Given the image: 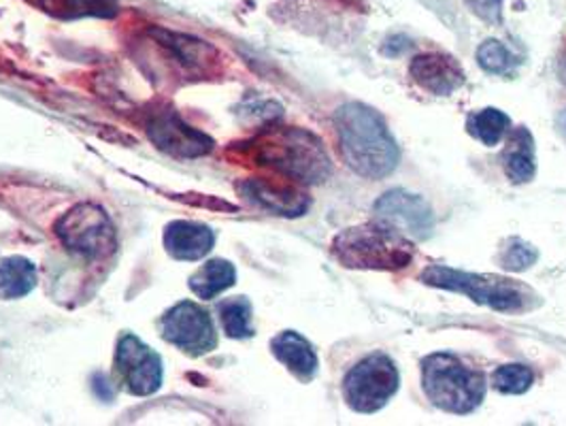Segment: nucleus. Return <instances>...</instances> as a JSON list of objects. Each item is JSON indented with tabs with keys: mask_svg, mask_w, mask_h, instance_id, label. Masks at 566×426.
<instances>
[{
	"mask_svg": "<svg viewBox=\"0 0 566 426\" xmlns=\"http://www.w3.org/2000/svg\"><path fill=\"white\" fill-rule=\"evenodd\" d=\"M375 214L381 225L395 228L400 235H411L413 239H426L432 227V209L422 197L407 190H390L375 202Z\"/></svg>",
	"mask_w": 566,
	"mask_h": 426,
	"instance_id": "obj_12",
	"label": "nucleus"
},
{
	"mask_svg": "<svg viewBox=\"0 0 566 426\" xmlns=\"http://www.w3.org/2000/svg\"><path fill=\"white\" fill-rule=\"evenodd\" d=\"M537 258L538 252L531 243L522 239H513L501 260H503V267L510 271H526L537 262Z\"/></svg>",
	"mask_w": 566,
	"mask_h": 426,
	"instance_id": "obj_25",
	"label": "nucleus"
},
{
	"mask_svg": "<svg viewBox=\"0 0 566 426\" xmlns=\"http://www.w3.org/2000/svg\"><path fill=\"white\" fill-rule=\"evenodd\" d=\"M492 382L503 395H524L533 386L535 373L526 365H503L494 371Z\"/></svg>",
	"mask_w": 566,
	"mask_h": 426,
	"instance_id": "obj_23",
	"label": "nucleus"
},
{
	"mask_svg": "<svg viewBox=\"0 0 566 426\" xmlns=\"http://www.w3.org/2000/svg\"><path fill=\"white\" fill-rule=\"evenodd\" d=\"M62 246L85 258H109L117 250V230L109 214L94 202H80L54 225Z\"/></svg>",
	"mask_w": 566,
	"mask_h": 426,
	"instance_id": "obj_6",
	"label": "nucleus"
},
{
	"mask_svg": "<svg viewBox=\"0 0 566 426\" xmlns=\"http://www.w3.org/2000/svg\"><path fill=\"white\" fill-rule=\"evenodd\" d=\"M163 337L190 356H202L216 350L218 333L207 310L192 301H181L165 313Z\"/></svg>",
	"mask_w": 566,
	"mask_h": 426,
	"instance_id": "obj_9",
	"label": "nucleus"
},
{
	"mask_svg": "<svg viewBox=\"0 0 566 426\" xmlns=\"http://www.w3.org/2000/svg\"><path fill=\"white\" fill-rule=\"evenodd\" d=\"M222 329L230 340H248L254 335L252 326V303L245 297L224 299L218 305Z\"/></svg>",
	"mask_w": 566,
	"mask_h": 426,
	"instance_id": "obj_22",
	"label": "nucleus"
},
{
	"mask_svg": "<svg viewBox=\"0 0 566 426\" xmlns=\"http://www.w3.org/2000/svg\"><path fill=\"white\" fill-rule=\"evenodd\" d=\"M39 4L60 20L114 18L119 11L117 0H39Z\"/></svg>",
	"mask_w": 566,
	"mask_h": 426,
	"instance_id": "obj_20",
	"label": "nucleus"
},
{
	"mask_svg": "<svg viewBox=\"0 0 566 426\" xmlns=\"http://www.w3.org/2000/svg\"><path fill=\"white\" fill-rule=\"evenodd\" d=\"M275 359L301 382H312L319 367L312 343L296 331H283L271 341Z\"/></svg>",
	"mask_w": 566,
	"mask_h": 426,
	"instance_id": "obj_16",
	"label": "nucleus"
},
{
	"mask_svg": "<svg viewBox=\"0 0 566 426\" xmlns=\"http://www.w3.org/2000/svg\"><path fill=\"white\" fill-rule=\"evenodd\" d=\"M400 386L397 365L386 354H370L343 380V397L358 414H375L388 405Z\"/></svg>",
	"mask_w": 566,
	"mask_h": 426,
	"instance_id": "obj_7",
	"label": "nucleus"
},
{
	"mask_svg": "<svg viewBox=\"0 0 566 426\" xmlns=\"http://www.w3.org/2000/svg\"><path fill=\"white\" fill-rule=\"evenodd\" d=\"M469 9L490 27H499L503 22V0H464Z\"/></svg>",
	"mask_w": 566,
	"mask_h": 426,
	"instance_id": "obj_26",
	"label": "nucleus"
},
{
	"mask_svg": "<svg viewBox=\"0 0 566 426\" xmlns=\"http://www.w3.org/2000/svg\"><path fill=\"white\" fill-rule=\"evenodd\" d=\"M340 154L347 167L367 179H381L398 167L397 139L384 117L363 103H347L335 114Z\"/></svg>",
	"mask_w": 566,
	"mask_h": 426,
	"instance_id": "obj_1",
	"label": "nucleus"
},
{
	"mask_svg": "<svg viewBox=\"0 0 566 426\" xmlns=\"http://www.w3.org/2000/svg\"><path fill=\"white\" fill-rule=\"evenodd\" d=\"M234 282H237L234 264H230L224 258H213L205 262L190 278V290L202 301H211L222 292H227L228 288H232Z\"/></svg>",
	"mask_w": 566,
	"mask_h": 426,
	"instance_id": "obj_18",
	"label": "nucleus"
},
{
	"mask_svg": "<svg viewBox=\"0 0 566 426\" xmlns=\"http://www.w3.org/2000/svg\"><path fill=\"white\" fill-rule=\"evenodd\" d=\"M556 128H558V133L563 135V139L566 142V110L556 115Z\"/></svg>",
	"mask_w": 566,
	"mask_h": 426,
	"instance_id": "obj_27",
	"label": "nucleus"
},
{
	"mask_svg": "<svg viewBox=\"0 0 566 426\" xmlns=\"http://www.w3.org/2000/svg\"><path fill=\"white\" fill-rule=\"evenodd\" d=\"M36 285V269L24 256L0 260V299L13 301L30 294Z\"/></svg>",
	"mask_w": 566,
	"mask_h": 426,
	"instance_id": "obj_19",
	"label": "nucleus"
},
{
	"mask_svg": "<svg viewBox=\"0 0 566 426\" xmlns=\"http://www.w3.org/2000/svg\"><path fill=\"white\" fill-rule=\"evenodd\" d=\"M115 370L128 393L137 397H149L163 386V361L137 335H124L117 343Z\"/></svg>",
	"mask_w": 566,
	"mask_h": 426,
	"instance_id": "obj_10",
	"label": "nucleus"
},
{
	"mask_svg": "<svg viewBox=\"0 0 566 426\" xmlns=\"http://www.w3.org/2000/svg\"><path fill=\"white\" fill-rule=\"evenodd\" d=\"M216 246V232L207 225L175 220L165 228V248L177 260H200Z\"/></svg>",
	"mask_w": 566,
	"mask_h": 426,
	"instance_id": "obj_15",
	"label": "nucleus"
},
{
	"mask_svg": "<svg viewBox=\"0 0 566 426\" xmlns=\"http://www.w3.org/2000/svg\"><path fill=\"white\" fill-rule=\"evenodd\" d=\"M245 154L298 184H322L333 170L324 143L303 128H266L245 145Z\"/></svg>",
	"mask_w": 566,
	"mask_h": 426,
	"instance_id": "obj_2",
	"label": "nucleus"
},
{
	"mask_svg": "<svg viewBox=\"0 0 566 426\" xmlns=\"http://www.w3.org/2000/svg\"><path fill=\"white\" fill-rule=\"evenodd\" d=\"M422 282L434 288L467 294L475 303L494 312L515 313L533 308L537 294L528 285L513 282L507 278L480 276L471 271H460L452 267L434 264L422 271Z\"/></svg>",
	"mask_w": 566,
	"mask_h": 426,
	"instance_id": "obj_5",
	"label": "nucleus"
},
{
	"mask_svg": "<svg viewBox=\"0 0 566 426\" xmlns=\"http://www.w3.org/2000/svg\"><path fill=\"white\" fill-rule=\"evenodd\" d=\"M422 384L426 397L443 412L471 414L485 397V377L482 371L469 367L455 354L437 352L422 361Z\"/></svg>",
	"mask_w": 566,
	"mask_h": 426,
	"instance_id": "obj_4",
	"label": "nucleus"
},
{
	"mask_svg": "<svg viewBox=\"0 0 566 426\" xmlns=\"http://www.w3.org/2000/svg\"><path fill=\"white\" fill-rule=\"evenodd\" d=\"M511 120L510 115L496 107H485L480 110L475 114L469 115L467 120V128L469 133L482 142L488 147H494L499 143L503 142V137L507 135L510 131Z\"/></svg>",
	"mask_w": 566,
	"mask_h": 426,
	"instance_id": "obj_21",
	"label": "nucleus"
},
{
	"mask_svg": "<svg viewBox=\"0 0 566 426\" xmlns=\"http://www.w3.org/2000/svg\"><path fill=\"white\" fill-rule=\"evenodd\" d=\"M241 193L258 207L285 218L303 216L310 209V197L294 184L285 179H269V177H252L243 181Z\"/></svg>",
	"mask_w": 566,
	"mask_h": 426,
	"instance_id": "obj_13",
	"label": "nucleus"
},
{
	"mask_svg": "<svg viewBox=\"0 0 566 426\" xmlns=\"http://www.w3.org/2000/svg\"><path fill=\"white\" fill-rule=\"evenodd\" d=\"M333 254L349 269L397 271L411 264L413 246L405 235L386 225L347 228L333 241Z\"/></svg>",
	"mask_w": 566,
	"mask_h": 426,
	"instance_id": "obj_3",
	"label": "nucleus"
},
{
	"mask_svg": "<svg viewBox=\"0 0 566 426\" xmlns=\"http://www.w3.org/2000/svg\"><path fill=\"white\" fill-rule=\"evenodd\" d=\"M503 169L513 184H528L535 177V139L528 128L520 126L511 133L510 143L503 152Z\"/></svg>",
	"mask_w": 566,
	"mask_h": 426,
	"instance_id": "obj_17",
	"label": "nucleus"
},
{
	"mask_svg": "<svg viewBox=\"0 0 566 426\" xmlns=\"http://www.w3.org/2000/svg\"><path fill=\"white\" fill-rule=\"evenodd\" d=\"M409 73L416 84L437 96H450L458 87L464 85V71L460 69V64L453 58L443 54H422L413 58Z\"/></svg>",
	"mask_w": 566,
	"mask_h": 426,
	"instance_id": "obj_14",
	"label": "nucleus"
},
{
	"mask_svg": "<svg viewBox=\"0 0 566 426\" xmlns=\"http://www.w3.org/2000/svg\"><path fill=\"white\" fill-rule=\"evenodd\" d=\"M478 62L488 73H494V75H510L515 69V56L496 39L483 41L478 50Z\"/></svg>",
	"mask_w": 566,
	"mask_h": 426,
	"instance_id": "obj_24",
	"label": "nucleus"
},
{
	"mask_svg": "<svg viewBox=\"0 0 566 426\" xmlns=\"http://www.w3.org/2000/svg\"><path fill=\"white\" fill-rule=\"evenodd\" d=\"M147 34L151 45L158 50L160 60L154 62L160 71L184 82L202 80V75L213 71L218 52L207 41L167 29H151Z\"/></svg>",
	"mask_w": 566,
	"mask_h": 426,
	"instance_id": "obj_8",
	"label": "nucleus"
},
{
	"mask_svg": "<svg viewBox=\"0 0 566 426\" xmlns=\"http://www.w3.org/2000/svg\"><path fill=\"white\" fill-rule=\"evenodd\" d=\"M147 135L151 143L172 158L190 160L200 158L213 149V142L199 128L190 126L172 110H160L149 115Z\"/></svg>",
	"mask_w": 566,
	"mask_h": 426,
	"instance_id": "obj_11",
	"label": "nucleus"
}]
</instances>
